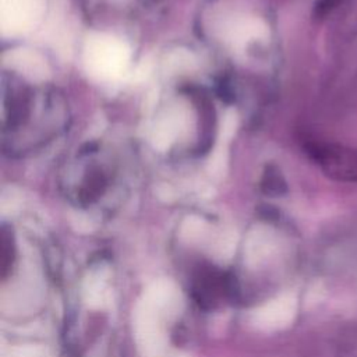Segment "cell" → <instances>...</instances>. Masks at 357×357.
Masks as SVG:
<instances>
[{"mask_svg":"<svg viewBox=\"0 0 357 357\" xmlns=\"http://www.w3.org/2000/svg\"><path fill=\"white\" fill-rule=\"evenodd\" d=\"M1 91V148L10 158L39 151L68 128L70 109L59 89L3 74Z\"/></svg>","mask_w":357,"mask_h":357,"instance_id":"obj_1","label":"cell"},{"mask_svg":"<svg viewBox=\"0 0 357 357\" xmlns=\"http://www.w3.org/2000/svg\"><path fill=\"white\" fill-rule=\"evenodd\" d=\"M63 185L77 198L93 199L99 197L117 178L114 162L96 144H85L77 156L66 163L61 177Z\"/></svg>","mask_w":357,"mask_h":357,"instance_id":"obj_2","label":"cell"},{"mask_svg":"<svg viewBox=\"0 0 357 357\" xmlns=\"http://www.w3.org/2000/svg\"><path fill=\"white\" fill-rule=\"evenodd\" d=\"M305 152L326 177L343 183H357V148L314 141L305 144Z\"/></svg>","mask_w":357,"mask_h":357,"instance_id":"obj_3","label":"cell"},{"mask_svg":"<svg viewBox=\"0 0 357 357\" xmlns=\"http://www.w3.org/2000/svg\"><path fill=\"white\" fill-rule=\"evenodd\" d=\"M159 308L142 298L134 310V332L138 344L148 353L163 349L165 337L159 322Z\"/></svg>","mask_w":357,"mask_h":357,"instance_id":"obj_4","label":"cell"},{"mask_svg":"<svg viewBox=\"0 0 357 357\" xmlns=\"http://www.w3.org/2000/svg\"><path fill=\"white\" fill-rule=\"evenodd\" d=\"M296 297L293 294H283L252 314V324L261 331H276L287 326L296 314Z\"/></svg>","mask_w":357,"mask_h":357,"instance_id":"obj_5","label":"cell"},{"mask_svg":"<svg viewBox=\"0 0 357 357\" xmlns=\"http://www.w3.org/2000/svg\"><path fill=\"white\" fill-rule=\"evenodd\" d=\"M109 272L105 268H98L91 272L84 282V298L91 307H100L106 301L105 283Z\"/></svg>","mask_w":357,"mask_h":357,"instance_id":"obj_6","label":"cell"},{"mask_svg":"<svg viewBox=\"0 0 357 357\" xmlns=\"http://www.w3.org/2000/svg\"><path fill=\"white\" fill-rule=\"evenodd\" d=\"M173 297H174L173 283L170 280H166V279H160V280L153 282L146 289V293L144 294V298L159 310L167 307V304H170Z\"/></svg>","mask_w":357,"mask_h":357,"instance_id":"obj_7","label":"cell"},{"mask_svg":"<svg viewBox=\"0 0 357 357\" xmlns=\"http://www.w3.org/2000/svg\"><path fill=\"white\" fill-rule=\"evenodd\" d=\"M269 252V241L266 237L262 236V233H255L248 238L247 247H245V257L247 264L251 266H255L261 264V261L268 255Z\"/></svg>","mask_w":357,"mask_h":357,"instance_id":"obj_8","label":"cell"},{"mask_svg":"<svg viewBox=\"0 0 357 357\" xmlns=\"http://www.w3.org/2000/svg\"><path fill=\"white\" fill-rule=\"evenodd\" d=\"M261 185L266 192H272V194H279L280 191H283L286 188L283 176L275 165H269L265 167V170L262 173Z\"/></svg>","mask_w":357,"mask_h":357,"instance_id":"obj_9","label":"cell"},{"mask_svg":"<svg viewBox=\"0 0 357 357\" xmlns=\"http://www.w3.org/2000/svg\"><path fill=\"white\" fill-rule=\"evenodd\" d=\"M344 0H317L314 7V14L319 18L325 17L331 11H333L339 4H342Z\"/></svg>","mask_w":357,"mask_h":357,"instance_id":"obj_10","label":"cell"},{"mask_svg":"<svg viewBox=\"0 0 357 357\" xmlns=\"http://www.w3.org/2000/svg\"><path fill=\"white\" fill-rule=\"evenodd\" d=\"M11 357H45V350L35 344H26L14 349Z\"/></svg>","mask_w":357,"mask_h":357,"instance_id":"obj_11","label":"cell"}]
</instances>
